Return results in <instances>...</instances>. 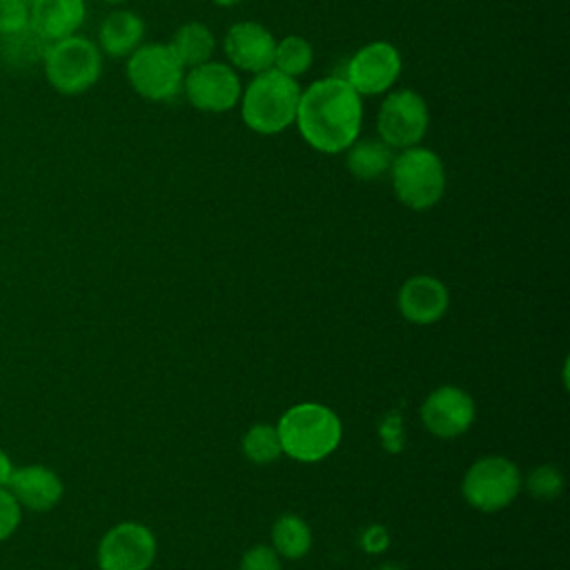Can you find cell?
<instances>
[{
  "instance_id": "obj_33",
  "label": "cell",
  "mask_w": 570,
  "mask_h": 570,
  "mask_svg": "<svg viewBox=\"0 0 570 570\" xmlns=\"http://www.w3.org/2000/svg\"><path fill=\"white\" fill-rule=\"evenodd\" d=\"M22 2H27V4H31V2H33V0H22Z\"/></svg>"
},
{
  "instance_id": "obj_6",
  "label": "cell",
  "mask_w": 570,
  "mask_h": 570,
  "mask_svg": "<svg viewBox=\"0 0 570 570\" xmlns=\"http://www.w3.org/2000/svg\"><path fill=\"white\" fill-rule=\"evenodd\" d=\"M45 76L60 94H82L96 85L102 69L100 49L82 36L49 42L45 53Z\"/></svg>"
},
{
  "instance_id": "obj_15",
  "label": "cell",
  "mask_w": 570,
  "mask_h": 570,
  "mask_svg": "<svg viewBox=\"0 0 570 570\" xmlns=\"http://www.w3.org/2000/svg\"><path fill=\"white\" fill-rule=\"evenodd\" d=\"M85 0H33L29 27L47 42L73 36L85 22Z\"/></svg>"
},
{
  "instance_id": "obj_21",
  "label": "cell",
  "mask_w": 570,
  "mask_h": 570,
  "mask_svg": "<svg viewBox=\"0 0 570 570\" xmlns=\"http://www.w3.org/2000/svg\"><path fill=\"white\" fill-rule=\"evenodd\" d=\"M314 62V49L312 45L301 36H285L283 40H276L274 47V62L272 67L289 78L303 76Z\"/></svg>"
},
{
  "instance_id": "obj_27",
  "label": "cell",
  "mask_w": 570,
  "mask_h": 570,
  "mask_svg": "<svg viewBox=\"0 0 570 570\" xmlns=\"http://www.w3.org/2000/svg\"><path fill=\"white\" fill-rule=\"evenodd\" d=\"M18 523H20L18 499L11 492L0 488V541L7 539Z\"/></svg>"
},
{
  "instance_id": "obj_7",
  "label": "cell",
  "mask_w": 570,
  "mask_h": 570,
  "mask_svg": "<svg viewBox=\"0 0 570 570\" xmlns=\"http://www.w3.org/2000/svg\"><path fill=\"white\" fill-rule=\"evenodd\" d=\"M430 125L425 98L414 89L390 91L376 116L379 138L392 149H407L423 140Z\"/></svg>"
},
{
  "instance_id": "obj_32",
  "label": "cell",
  "mask_w": 570,
  "mask_h": 570,
  "mask_svg": "<svg viewBox=\"0 0 570 570\" xmlns=\"http://www.w3.org/2000/svg\"><path fill=\"white\" fill-rule=\"evenodd\" d=\"M102 2H107V4H120V2H125V0H102Z\"/></svg>"
},
{
  "instance_id": "obj_14",
  "label": "cell",
  "mask_w": 570,
  "mask_h": 570,
  "mask_svg": "<svg viewBox=\"0 0 570 570\" xmlns=\"http://www.w3.org/2000/svg\"><path fill=\"white\" fill-rule=\"evenodd\" d=\"M448 289L434 276H412L403 283L399 292V309L401 314L419 325H428L439 321L448 309Z\"/></svg>"
},
{
  "instance_id": "obj_11",
  "label": "cell",
  "mask_w": 570,
  "mask_h": 570,
  "mask_svg": "<svg viewBox=\"0 0 570 570\" xmlns=\"http://www.w3.org/2000/svg\"><path fill=\"white\" fill-rule=\"evenodd\" d=\"M156 554L149 528L136 521L114 525L100 541L98 563L102 570H147Z\"/></svg>"
},
{
  "instance_id": "obj_13",
  "label": "cell",
  "mask_w": 570,
  "mask_h": 570,
  "mask_svg": "<svg viewBox=\"0 0 570 570\" xmlns=\"http://www.w3.org/2000/svg\"><path fill=\"white\" fill-rule=\"evenodd\" d=\"M276 38L267 27L254 20L236 22L223 38V49L232 67L249 73H261L274 62Z\"/></svg>"
},
{
  "instance_id": "obj_20",
  "label": "cell",
  "mask_w": 570,
  "mask_h": 570,
  "mask_svg": "<svg viewBox=\"0 0 570 570\" xmlns=\"http://www.w3.org/2000/svg\"><path fill=\"white\" fill-rule=\"evenodd\" d=\"M272 541L278 554H283L285 559H298L309 550L312 532L303 519L294 514H285L274 523Z\"/></svg>"
},
{
  "instance_id": "obj_16",
  "label": "cell",
  "mask_w": 570,
  "mask_h": 570,
  "mask_svg": "<svg viewBox=\"0 0 570 570\" xmlns=\"http://www.w3.org/2000/svg\"><path fill=\"white\" fill-rule=\"evenodd\" d=\"M13 497L36 512L51 510L62 497V481L45 465H27L9 476Z\"/></svg>"
},
{
  "instance_id": "obj_25",
  "label": "cell",
  "mask_w": 570,
  "mask_h": 570,
  "mask_svg": "<svg viewBox=\"0 0 570 570\" xmlns=\"http://www.w3.org/2000/svg\"><path fill=\"white\" fill-rule=\"evenodd\" d=\"M29 24V4L22 0H0V36L16 33Z\"/></svg>"
},
{
  "instance_id": "obj_9",
  "label": "cell",
  "mask_w": 570,
  "mask_h": 570,
  "mask_svg": "<svg viewBox=\"0 0 570 570\" xmlns=\"http://www.w3.org/2000/svg\"><path fill=\"white\" fill-rule=\"evenodd\" d=\"M240 80L232 65L207 60L189 67L183 78V94L191 107L207 114H225L240 100Z\"/></svg>"
},
{
  "instance_id": "obj_23",
  "label": "cell",
  "mask_w": 570,
  "mask_h": 570,
  "mask_svg": "<svg viewBox=\"0 0 570 570\" xmlns=\"http://www.w3.org/2000/svg\"><path fill=\"white\" fill-rule=\"evenodd\" d=\"M243 452L254 463H269L283 454L278 430L272 425H254L243 436Z\"/></svg>"
},
{
  "instance_id": "obj_30",
  "label": "cell",
  "mask_w": 570,
  "mask_h": 570,
  "mask_svg": "<svg viewBox=\"0 0 570 570\" xmlns=\"http://www.w3.org/2000/svg\"><path fill=\"white\" fill-rule=\"evenodd\" d=\"M11 472H13V465H11L9 456H7V454L0 450V488L9 483V476H11Z\"/></svg>"
},
{
  "instance_id": "obj_18",
  "label": "cell",
  "mask_w": 570,
  "mask_h": 570,
  "mask_svg": "<svg viewBox=\"0 0 570 570\" xmlns=\"http://www.w3.org/2000/svg\"><path fill=\"white\" fill-rule=\"evenodd\" d=\"M345 165L350 174L358 180H374L390 171L392 165V147H387L381 138H356L347 149Z\"/></svg>"
},
{
  "instance_id": "obj_26",
  "label": "cell",
  "mask_w": 570,
  "mask_h": 570,
  "mask_svg": "<svg viewBox=\"0 0 570 570\" xmlns=\"http://www.w3.org/2000/svg\"><path fill=\"white\" fill-rule=\"evenodd\" d=\"M240 570H281V561L272 548L254 546L243 554Z\"/></svg>"
},
{
  "instance_id": "obj_24",
  "label": "cell",
  "mask_w": 570,
  "mask_h": 570,
  "mask_svg": "<svg viewBox=\"0 0 570 570\" xmlns=\"http://www.w3.org/2000/svg\"><path fill=\"white\" fill-rule=\"evenodd\" d=\"M528 492L539 499H554L563 490V474L554 465H539L528 474Z\"/></svg>"
},
{
  "instance_id": "obj_31",
  "label": "cell",
  "mask_w": 570,
  "mask_h": 570,
  "mask_svg": "<svg viewBox=\"0 0 570 570\" xmlns=\"http://www.w3.org/2000/svg\"><path fill=\"white\" fill-rule=\"evenodd\" d=\"M216 7H236V4H240L243 0H212Z\"/></svg>"
},
{
  "instance_id": "obj_2",
  "label": "cell",
  "mask_w": 570,
  "mask_h": 570,
  "mask_svg": "<svg viewBox=\"0 0 570 570\" xmlns=\"http://www.w3.org/2000/svg\"><path fill=\"white\" fill-rule=\"evenodd\" d=\"M298 98L301 85L296 78L269 67L254 73V78L240 91V118L261 136L281 134L294 125Z\"/></svg>"
},
{
  "instance_id": "obj_5",
  "label": "cell",
  "mask_w": 570,
  "mask_h": 570,
  "mask_svg": "<svg viewBox=\"0 0 570 570\" xmlns=\"http://www.w3.org/2000/svg\"><path fill=\"white\" fill-rule=\"evenodd\" d=\"M185 67L174 49L160 42L140 45L127 56V80L131 89L151 102H167L183 91Z\"/></svg>"
},
{
  "instance_id": "obj_3",
  "label": "cell",
  "mask_w": 570,
  "mask_h": 570,
  "mask_svg": "<svg viewBox=\"0 0 570 570\" xmlns=\"http://www.w3.org/2000/svg\"><path fill=\"white\" fill-rule=\"evenodd\" d=\"M281 448L287 456L296 461H321L341 441V421L338 416L316 403H301L289 407L278 423Z\"/></svg>"
},
{
  "instance_id": "obj_28",
  "label": "cell",
  "mask_w": 570,
  "mask_h": 570,
  "mask_svg": "<svg viewBox=\"0 0 570 570\" xmlns=\"http://www.w3.org/2000/svg\"><path fill=\"white\" fill-rule=\"evenodd\" d=\"M381 439H383V445L390 450V452H399L403 448V432H401V419L399 414H390L383 423H381Z\"/></svg>"
},
{
  "instance_id": "obj_17",
  "label": "cell",
  "mask_w": 570,
  "mask_h": 570,
  "mask_svg": "<svg viewBox=\"0 0 570 570\" xmlns=\"http://www.w3.org/2000/svg\"><path fill=\"white\" fill-rule=\"evenodd\" d=\"M142 36H145V22L138 13L127 9L114 11L102 20L98 29L100 51L111 58H125L142 45Z\"/></svg>"
},
{
  "instance_id": "obj_22",
  "label": "cell",
  "mask_w": 570,
  "mask_h": 570,
  "mask_svg": "<svg viewBox=\"0 0 570 570\" xmlns=\"http://www.w3.org/2000/svg\"><path fill=\"white\" fill-rule=\"evenodd\" d=\"M2 40L4 42L0 47V53L7 56L9 65H18V67L33 65V62L42 60L47 53V47H49V42L42 40L29 24L16 33L2 36Z\"/></svg>"
},
{
  "instance_id": "obj_12",
  "label": "cell",
  "mask_w": 570,
  "mask_h": 570,
  "mask_svg": "<svg viewBox=\"0 0 570 570\" xmlns=\"http://www.w3.org/2000/svg\"><path fill=\"white\" fill-rule=\"evenodd\" d=\"M423 425L439 439L463 434L474 421V401L461 387L443 385L434 390L421 405Z\"/></svg>"
},
{
  "instance_id": "obj_19",
  "label": "cell",
  "mask_w": 570,
  "mask_h": 570,
  "mask_svg": "<svg viewBox=\"0 0 570 570\" xmlns=\"http://www.w3.org/2000/svg\"><path fill=\"white\" fill-rule=\"evenodd\" d=\"M169 47L174 49V53L178 56L183 67L189 69V67L212 60V53L216 49V38L207 24L194 20V22L180 24L174 31Z\"/></svg>"
},
{
  "instance_id": "obj_29",
  "label": "cell",
  "mask_w": 570,
  "mask_h": 570,
  "mask_svg": "<svg viewBox=\"0 0 570 570\" xmlns=\"http://www.w3.org/2000/svg\"><path fill=\"white\" fill-rule=\"evenodd\" d=\"M387 530L383 525H370L361 537V546L365 552H383L387 548Z\"/></svg>"
},
{
  "instance_id": "obj_4",
  "label": "cell",
  "mask_w": 570,
  "mask_h": 570,
  "mask_svg": "<svg viewBox=\"0 0 570 570\" xmlns=\"http://www.w3.org/2000/svg\"><path fill=\"white\" fill-rule=\"evenodd\" d=\"M390 176L396 198L416 212L434 207L445 191L443 160L421 145L401 149V154L392 158Z\"/></svg>"
},
{
  "instance_id": "obj_8",
  "label": "cell",
  "mask_w": 570,
  "mask_h": 570,
  "mask_svg": "<svg viewBox=\"0 0 570 570\" xmlns=\"http://www.w3.org/2000/svg\"><path fill=\"white\" fill-rule=\"evenodd\" d=\"M519 485V470L512 461L503 456H483L465 472L461 488L470 505L483 512H497L517 497Z\"/></svg>"
},
{
  "instance_id": "obj_1",
  "label": "cell",
  "mask_w": 570,
  "mask_h": 570,
  "mask_svg": "<svg viewBox=\"0 0 570 570\" xmlns=\"http://www.w3.org/2000/svg\"><path fill=\"white\" fill-rule=\"evenodd\" d=\"M294 125L312 149L345 151L361 134L363 100L343 76H325L301 89Z\"/></svg>"
},
{
  "instance_id": "obj_10",
  "label": "cell",
  "mask_w": 570,
  "mask_h": 570,
  "mask_svg": "<svg viewBox=\"0 0 570 570\" xmlns=\"http://www.w3.org/2000/svg\"><path fill=\"white\" fill-rule=\"evenodd\" d=\"M401 53L392 42L374 40L363 45L345 65V80L358 96L387 94L401 73Z\"/></svg>"
}]
</instances>
